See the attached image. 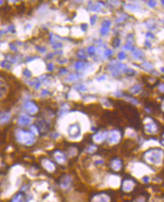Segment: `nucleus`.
<instances>
[{
  "label": "nucleus",
  "instance_id": "ddd939ff",
  "mask_svg": "<svg viewBox=\"0 0 164 202\" xmlns=\"http://www.w3.org/2000/svg\"><path fill=\"white\" fill-rule=\"evenodd\" d=\"M38 128L39 132H48L50 128V124L45 119V118H40L37 120V124H35Z\"/></svg>",
  "mask_w": 164,
  "mask_h": 202
},
{
  "label": "nucleus",
  "instance_id": "49530a36",
  "mask_svg": "<svg viewBox=\"0 0 164 202\" xmlns=\"http://www.w3.org/2000/svg\"><path fill=\"white\" fill-rule=\"evenodd\" d=\"M47 70H48V71H53V70H54V65H53V63H48V66H47Z\"/></svg>",
  "mask_w": 164,
  "mask_h": 202
},
{
  "label": "nucleus",
  "instance_id": "c85d7f7f",
  "mask_svg": "<svg viewBox=\"0 0 164 202\" xmlns=\"http://www.w3.org/2000/svg\"><path fill=\"white\" fill-rule=\"evenodd\" d=\"M96 47L93 46V45H90V46H89L87 48V54L90 55H91V56L92 55H94L95 54H96Z\"/></svg>",
  "mask_w": 164,
  "mask_h": 202
},
{
  "label": "nucleus",
  "instance_id": "13d9d810",
  "mask_svg": "<svg viewBox=\"0 0 164 202\" xmlns=\"http://www.w3.org/2000/svg\"><path fill=\"white\" fill-rule=\"evenodd\" d=\"M53 56H54V54L52 53V52H50V53H48V54H47L46 58L47 59H52V58L53 57Z\"/></svg>",
  "mask_w": 164,
  "mask_h": 202
},
{
  "label": "nucleus",
  "instance_id": "680f3d73",
  "mask_svg": "<svg viewBox=\"0 0 164 202\" xmlns=\"http://www.w3.org/2000/svg\"><path fill=\"white\" fill-rule=\"evenodd\" d=\"M161 73H163V67H161Z\"/></svg>",
  "mask_w": 164,
  "mask_h": 202
},
{
  "label": "nucleus",
  "instance_id": "8fccbe9b",
  "mask_svg": "<svg viewBox=\"0 0 164 202\" xmlns=\"http://www.w3.org/2000/svg\"><path fill=\"white\" fill-rule=\"evenodd\" d=\"M9 47H10V48H11V50H12V52H16L17 51V46L14 45V44H13V43H10L9 44Z\"/></svg>",
  "mask_w": 164,
  "mask_h": 202
},
{
  "label": "nucleus",
  "instance_id": "aec40b11",
  "mask_svg": "<svg viewBox=\"0 0 164 202\" xmlns=\"http://www.w3.org/2000/svg\"><path fill=\"white\" fill-rule=\"evenodd\" d=\"M81 74H78V73H71L66 76V78H65V81H78L79 78H81Z\"/></svg>",
  "mask_w": 164,
  "mask_h": 202
},
{
  "label": "nucleus",
  "instance_id": "c756f323",
  "mask_svg": "<svg viewBox=\"0 0 164 202\" xmlns=\"http://www.w3.org/2000/svg\"><path fill=\"white\" fill-rule=\"evenodd\" d=\"M96 149H97V147H96L95 145L91 144L90 145V146L87 148V152L88 153H90V154H93V153H94L95 152H96Z\"/></svg>",
  "mask_w": 164,
  "mask_h": 202
},
{
  "label": "nucleus",
  "instance_id": "6e6d98bb",
  "mask_svg": "<svg viewBox=\"0 0 164 202\" xmlns=\"http://www.w3.org/2000/svg\"><path fill=\"white\" fill-rule=\"evenodd\" d=\"M144 45H145L146 47L151 48V47L152 46V44H151V42L150 41L149 39H146L145 41H144Z\"/></svg>",
  "mask_w": 164,
  "mask_h": 202
},
{
  "label": "nucleus",
  "instance_id": "20e7f679",
  "mask_svg": "<svg viewBox=\"0 0 164 202\" xmlns=\"http://www.w3.org/2000/svg\"><path fill=\"white\" fill-rule=\"evenodd\" d=\"M121 131L117 129L111 130V131L107 132V137L106 140L109 142L110 144H116L120 142L121 139Z\"/></svg>",
  "mask_w": 164,
  "mask_h": 202
},
{
  "label": "nucleus",
  "instance_id": "bb28decb",
  "mask_svg": "<svg viewBox=\"0 0 164 202\" xmlns=\"http://www.w3.org/2000/svg\"><path fill=\"white\" fill-rule=\"evenodd\" d=\"M77 57H78L79 59H81V60H87L86 53H85V51H83V50L78 51V52H77Z\"/></svg>",
  "mask_w": 164,
  "mask_h": 202
},
{
  "label": "nucleus",
  "instance_id": "f8f14e48",
  "mask_svg": "<svg viewBox=\"0 0 164 202\" xmlns=\"http://www.w3.org/2000/svg\"><path fill=\"white\" fill-rule=\"evenodd\" d=\"M42 165L49 173H53L56 171V165H55L54 163L51 160L46 158L42 160Z\"/></svg>",
  "mask_w": 164,
  "mask_h": 202
},
{
  "label": "nucleus",
  "instance_id": "bf43d9fd",
  "mask_svg": "<svg viewBox=\"0 0 164 202\" xmlns=\"http://www.w3.org/2000/svg\"><path fill=\"white\" fill-rule=\"evenodd\" d=\"M106 79L105 76H101L98 77L97 78H96V80H97L98 81H105V80Z\"/></svg>",
  "mask_w": 164,
  "mask_h": 202
},
{
  "label": "nucleus",
  "instance_id": "a211bd4d",
  "mask_svg": "<svg viewBox=\"0 0 164 202\" xmlns=\"http://www.w3.org/2000/svg\"><path fill=\"white\" fill-rule=\"evenodd\" d=\"M142 91V85L141 84H136L131 87L129 89V92L130 95H136L140 94Z\"/></svg>",
  "mask_w": 164,
  "mask_h": 202
},
{
  "label": "nucleus",
  "instance_id": "0eeeda50",
  "mask_svg": "<svg viewBox=\"0 0 164 202\" xmlns=\"http://www.w3.org/2000/svg\"><path fill=\"white\" fill-rule=\"evenodd\" d=\"M135 187H136V182H135L134 179L126 178V179H124L123 180L122 185H121L123 192H126V193H129V192H133Z\"/></svg>",
  "mask_w": 164,
  "mask_h": 202
},
{
  "label": "nucleus",
  "instance_id": "6e6552de",
  "mask_svg": "<svg viewBox=\"0 0 164 202\" xmlns=\"http://www.w3.org/2000/svg\"><path fill=\"white\" fill-rule=\"evenodd\" d=\"M144 130H145L147 134H157L159 131V127H158V124L155 122V121L151 118V121H149L148 122L145 123L144 125Z\"/></svg>",
  "mask_w": 164,
  "mask_h": 202
},
{
  "label": "nucleus",
  "instance_id": "a878e982",
  "mask_svg": "<svg viewBox=\"0 0 164 202\" xmlns=\"http://www.w3.org/2000/svg\"><path fill=\"white\" fill-rule=\"evenodd\" d=\"M75 89L81 91H87V87L83 83H78V84H76L75 85Z\"/></svg>",
  "mask_w": 164,
  "mask_h": 202
},
{
  "label": "nucleus",
  "instance_id": "5701e85b",
  "mask_svg": "<svg viewBox=\"0 0 164 202\" xmlns=\"http://www.w3.org/2000/svg\"><path fill=\"white\" fill-rule=\"evenodd\" d=\"M85 66H86V64H85L83 61H81V60L75 62V64H74V68L76 70H78V71L84 70Z\"/></svg>",
  "mask_w": 164,
  "mask_h": 202
},
{
  "label": "nucleus",
  "instance_id": "72a5a7b5",
  "mask_svg": "<svg viewBox=\"0 0 164 202\" xmlns=\"http://www.w3.org/2000/svg\"><path fill=\"white\" fill-rule=\"evenodd\" d=\"M126 40H127V42H126V44L132 45V43H133V41H134V36H133V35L132 34V33H129V34H128L127 39H126Z\"/></svg>",
  "mask_w": 164,
  "mask_h": 202
},
{
  "label": "nucleus",
  "instance_id": "9d476101",
  "mask_svg": "<svg viewBox=\"0 0 164 202\" xmlns=\"http://www.w3.org/2000/svg\"><path fill=\"white\" fill-rule=\"evenodd\" d=\"M33 122V118L27 114H22L17 118V123L20 127H25L30 125Z\"/></svg>",
  "mask_w": 164,
  "mask_h": 202
},
{
  "label": "nucleus",
  "instance_id": "3c124183",
  "mask_svg": "<svg viewBox=\"0 0 164 202\" xmlns=\"http://www.w3.org/2000/svg\"><path fill=\"white\" fill-rule=\"evenodd\" d=\"M57 62H58L60 64H64L65 63H66L67 62V59H66V58H58V59H57Z\"/></svg>",
  "mask_w": 164,
  "mask_h": 202
},
{
  "label": "nucleus",
  "instance_id": "2f4dec72",
  "mask_svg": "<svg viewBox=\"0 0 164 202\" xmlns=\"http://www.w3.org/2000/svg\"><path fill=\"white\" fill-rule=\"evenodd\" d=\"M121 45V39L118 37H115L112 41V45L114 48H118Z\"/></svg>",
  "mask_w": 164,
  "mask_h": 202
},
{
  "label": "nucleus",
  "instance_id": "4d7b16f0",
  "mask_svg": "<svg viewBox=\"0 0 164 202\" xmlns=\"http://www.w3.org/2000/svg\"><path fill=\"white\" fill-rule=\"evenodd\" d=\"M41 94H42V96H46V95L49 94V91L48 89H43L42 91Z\"/></svg>",
  "mask_w": 164,
  "mask_h": 202
},
{
  "label": "nucleus",
  "instance_id": "a18cd8bd",
  "mask_svg": "<svg viewBox=\"0 0 164 202\" xmlns=\"http://www.w3.org/2000/svg\"><path fill=\"white\" fill-rule=\"evenodd\" d=\"M80 27H81V30H82V31L85 32V31H87V30L88 26L86 23H81V26H80Z\"/></svg>",
  "mask_w": 164,
  "mask_h": 202
},
{
  "label": "nucleus",
  "instance_id": "9b49d317",
  "mask_svg": "<svg viewBox=\"0 0 164 202\" xmlns=\"http://www.w3.org/2000/svg\"><path fill=\"white\" fill-rule=\"evenodd\" d=\"M53 155L55 159V161H56V162L57 163V164L63 165V164H65L66 162L67 161L66 156V155H65L62 151L59 150V149H56V150L54 151Z\"/></svg>",
  "mask_w": 164,
  "mask_h": 202
},
{
  "label": "nucleus",
  "instance_id": "603ef678",
  "mask_svg": "<svg viewBox=\"0 0 164 202\" xmlns=\"http://www.w3.org/2000/svg\"><path fill=\"white\" fill-rule=\"evenodd\" d=\"M126 15H124V16H121L119 17V18H118L116 20V23H121V22H123L124 20H125V18H126Z\"/></svg>",
  "mask_w": 164,
  "mask_h": 202
},
{
  "label": "nucleus",
  "instance_id": "37998d69",
  "mask_svg": "<svg viewBox=\"0 0 164 202\" xmlns=\"http://www.w3.org/2000/svg\"><path fill=\"white\" fill-rule=\"evenodd\" d=\"M36 49L38 50V52H41V53H45L46 52V48L45 46H40V45H37Z\"/></svg>",
  "mask_w": 164,
  "mask_h": 202
},
{
  "label": "nucleus",
  "instance_id": "5fc2aeb1",
  "mask_svg": "<svg viewBox=\"0 0 164 202\" xmlns=\"http://www.w3.org/2000/svg\"><path fill=\"white\" fill-rule=\"evenodd\" d=\"M134 202H145V198L144 197H142V196H140L138 198H136Z\"/></svg>",
  "mask_w": 164,
  "mask_h": 202
},
{
  "label": "nucleus",
  "instance_id": "e433bc0d",
  "mask_svg": "<svg viewBox=\"0 0 164 202\" xmlns=\"http://www.w3.org/2000/svg\"><path fill=\"white\" fill-rule=\"evenodd\" d=\"M111 24V21L109 20H105L102 23V27H108V28H109Z\"/></svg>",
  "mask_w": 164,
  "mask_h": 202
},
{
  "label": "nucleus",
  "instance_id": "09e8293b",
  "mask_svg": "<svg viewBox=\"0 0 164 202\" xmlns=\"http://www.w3.org/2000/svg\"><path fill=\"white\" fill-rule=\"evenodd\" d=\"M67 73H68V70H67L66 68H65V67L60 68V70H59V73H60V75H65Z\"/></svg>",
  "mask_w": 164,
  "mask_h": 202
},
{
  "label": "nucleus",
  "instance_id": "ea45409f",
  "mask_svg": "<svg viewBox=\"0 0 164 202\" xmlns=\"http://www.w3.org/2000/svg\"><path fill=\"white\" fill-rule=\"evenodd\" d=\"M145 36L147 39H155V36H154V33H151V32H147V33H146Z\"/></svg>",
  "mask_w": 164,
  "mask_h": 202
},
{
  "label": "nucleus",
  "instance_id": "052dcab7",
  "mask_svg": "<svg viewBox=\"0 0 164 202\" xmlns=\"http://www.w3.org/2000/svg\"><path fill=\"white\" fill-rule=\"evenodd\" d=\"M142 181L144 182H145V183H147V182H148V181H149V177H147V176H145V177H142Z\"/></svg>",
  "mask_w": 164,
  "mask_h": 202
},
{
  "label": "nucleus",
  "instance_id": "dca6fc26",
  "mask_svg": "<svg viewBox=\"0 0 164 202\" xmlns=\"http://www.w3.org/2000/svg\"><path fill=\"white\" fill-rule=\"evenodd\" d=\"M12 118L11 113L9 111L0 112V124H5L9 123Z\"/></svg>",
  "mask_w": 164,
  "mask_h": 202
},
{
  "label": "nucleus",
  "instance_id": "423d86ee",
  "mask_svg": "<svg viewBox=\"0 0 164 202\" xmlns=\"http://www.w3.org/2000/svg\"><path fill=\"white\" fill-rule=\"evenodd\" d=\"M23 110L29 115H35L38 112V106L34 101L26 100L23 103Z\"/></svg>",
  "mask_w": 164,
  "mask_h": 202
},
{
  "label": "nucleus",
  "instance_id": "58836bf2",
  "mask_svg": "<svg viewBox=\"0 0 164 202\" xmlns=\"http://www.w3.org/2000/svg\"><path fill=\"white\" fill-rule=\"evenodd\" d=\"M134 48L135 46H133V45H129V44H126L123 46V49L126 50V51H132Z\"/></svg>",
  "mask_w": 164,
  "mask_h": 202
},
{
  "label": "nucleus",
  "instance_id": "4be33fe9",
  "mask_svg": "<svg viewBox=\"0 0 164 202\" xmlns=\"http://www.w3.org/2000/svg\"><path fill=\"white\" fill-rule=\"evenodd\" d=\"M145 24H146V27H147L148 29H150V30H154L157 29V23L154 22V21H153L152 19H151V20H147V21L145 22Z\"/></svg>",
  "mask_w": 164,
  "mask_h": 202
},
{
  "label": "nucleus",
  "instance_id": "c03bdc74",
  "mask_svg": "<svg viewBox=\"0 0 164 202\" xmlns=\"http://www.w3.org/2000/svg\"><path fill=\"white\" fill-rule=\"evenodd\" d=\"M7 31L9 32V33H15V27L12 24L10 25V26H9V27L7 28Z\"/></svg>",
  "mask_w": 164,
  "mask_h": 202
},
{
  "label": "nucleus",
  "instance_id": "6ab92c4d",
  "mask_svg": "<svg viewBox=\"0 0 164 202\" xmlns=\"http://www.w3.org/2000/svg\"><path fill=\"white\" fill-rule=\"evenodd\" d=\"M131 54H132V56L134 59H142L144 56V53L142 52V50H140L139 48H134L132 51H131Z\"/></svg>",
  "mask_w": 164,
  "mask_h": 202
},
{
  "label": "nucleus",
  "instance_id": "7ed1b4c3",
  "mask_svg": "<svg viewBox=\"0 0 164 202\" xmlns=\"http://www.w3.org/2000/svg\"><path fill=\"white\" fill-rule=\"evenodd\" d=\"M107 68H108V71L111 73L112 76L117 77L122 73H125V71L128 68V66L124 63H121L120 62L113 60L111 63L108 65Z\"/></svg>",
  "mask_w": 164,
  "mask_h": 202
},
{
  "label": "nucleus",
  "instance_id": "412c9836",
  "mask_svg": "<svg viewBox=\"0 0 164 202\" xmlns=\"http://www.w3.org/2000/svg\"><path fill=\"white\" fill-rule=\"evenodd\" d=\"M124 97H126V100L129 101V103H132V104L134 105V106H137V105H139V102L136 98L133 97H131L130 95H129V94H124Z\"/></svg>",
  "mask_w": 164,
  "mask_h": 202
},
{
  "label": "nucleus",
  "instance_id": "c9c22d12",
  "mask_svg": "<svg viewBox=\"0 0 164 202\" xmlns=\"http://www.w3.org/2000/svg\"><path fill=\"white\" fill-rule=\"evenodd\" d=\"M118 58L119 60H125L126 58V54L124 52H121L118 53Z\"/></svg>",
  "mask_w": 164,
  "mask_h": 202
},
{
  "label": "nucleus",
  "instance_id": "1a4fd4ad",
  "mask_svg": "<svg viewBox=\"0 0 164 202\" xmlns=\"http://www.w3.org/2000/svg\"><path fill=\"white\" fill-rule=\"evenodd\" d=\"M90 202H110V196L105 192L96 193L91 198Z\"/></svg>",
  "mask_w": 164,
  "mask_h": 202
},
{
  "label": "nucleus",
  "instance_id": "39448f33",
  "mask_svg": "<svg viewBox=\"0 0 164 202\" xmlns=\"http://www.w3.org/2000/svg\"><path fill=\"white\" fill-rule=\"evenodd\" d=\"M68 136L72 139H77L79 137H81V126L78 123H75L69 125L68 129H67Z\"/></svg>",
  "mask_w": 164,
  "mask_h": 202
},
{
  "label": "nucleus",
  "instance_id": "f704fd0d",
  "mask_svg": "<svg viewBox=\"0 0 164 202\" xmlns=\"http://www.w3.org/2000/svg\"><path fill=\"white\" fill-rule=\"evenodd\" d=\"M110 31V28H108V27H101L100 30V33H101V35L105 36L106 35L108 32Z\"/></svg>",
  "mask_w": 164,
  "mask_h": 202
},
{
  "label": "nucleus",
  "instance_id": "a19ab883",
  "mask_svg": "<svg viewBox=\"0 0 164 202\" xmlns=\"http://www.w3.org/2000/svg\"><path fill=\"white\" fill-rule=\"evenodd\" d=\"M98 19V16L97 15H93V16L90 17V23H91L92 25H94L95 23H96V20H97Z\"/></svg>",
  "mask_w": 164,
  "mask_h": 202
},
{
  "label": "nucleus",
  "instance_id": "4468645a",
  "mask_svg": "<svg viewBox=\"0 0 164 202\" xmlns=\"http://www.w3.org/2000/svg\"><path fill=\"white\" fill-rule=\"evenodd\" d=\"M110 167L114 172H118L121 171L123 167V162L121 159L114 158L110 162Z\"/></svg>",
  "mask_w": 164,
  "mask_h": 202
},
{
  "label": "nucleus",
  "instance_id": "7c9ffc66",
  "mask_svg": "<svg viewBox=\"0 0 164 202\" xmlns=\"http://www.w3.org/2000/svg\"><path fill=\"white\" fill-rule=\"evenodd\" d=\"M30 132L33 135H38L39 134V131H38V128L35 124H33V125L30 126Z\"/></svg>",
  "mask_w": 164,
  "mask_h": 202
},
{
  "label": "nucleus",
  "instance_id": "cd10ccee",
  "mask_svg": "<svg viewBox=\"0 0 164 202\" xmlns=\"http://www.w3.org/2000/svg\"><path fill=\"white\" fill-rule=\"evenodd\" d=\"M125 7L126 9H129V10H137L140 8L138 4H126Z\"/></svg>",
  "mask_w": 164,
  "mask_h": 202
},
{
  "label": "nucleus",
  "instance_id": "79ce46f5",
  "mask_svg": "<svg viewBox=\"0 0 164 202\" xmlns=\"http://www.w3.org/2000/svg\"><path fill=\"white\" fill-rule=\"evenodd\" d=\"M114 95L118 98L122 97H124V93L120 90H118V91H115V93H114Z\"/></svg>",
  "mask_w": 164,
  "mask_h": 202
},
{
  "label": "nucleus",
  "instance_id": "b1692460",
  "mask_svg": "<svg viewBox=\"0 0 164 202\" xmlns=\"http://www.w3.org/2000/svg\"><path fill=\"white\" fill-rule=\"evenodd\" d=\"M142 66L146 71H151V70H153V68H154L152 63H151L148 61H146V60L142 63Z\"/></svg>",
  "mask_w": 164,
  "mask_h": 202
},
{
  "label": "nucleus",
  "instance_id": "393cba45",
  "mask_svg": "<svg viewBox=\"0 0 164 202\" xmlns=\"http://www.w3.org/2000/svg\"><path fill=\"white\" fill-rule=\"evenodd\" d=\"M23 199V195L22 193H18L12 198L11 202H22Z\"/></svg>",
  "mask_w": 164,
  "mask_h": 202
},
{
  "label": "nucleus",
  "instance_id": "2eb2a0df",
  "mask_svg": "<svg viewBox=\"0 0 164 202\" xmlns=\"http://www.w3.org/2000/svg\"><path fill=\"white\" fill-rule=\"evenodd\" d=\"M107 132L108 131H100L96 133L92 137V140L94 141L96 143H101L103 141H105L107 137Z\"/></svg>",
  "mask_w": 164,
  "mask_h": 202
},
{
  "label": "nucleus",
  "instance_id": "f03ea898",
  "mask_svg": "<svg viewBox=\"0 0 164 202\" xmlns=\"http://www.w3.org/2000/svg\"><path fill=\"white\" fill-rule=\"evenodd\" d=\"M14 135L16 140L19 143L24 146H32L35 142V135H33L30 131H26V130L17 129L15 131Z\"/></svg>",
  "mask_w": 164,
  "mask_h": 202
},
{
  "label": "nucleus",
  "instance_id": "4c0bfd02",
  "mask_svg": "<svg viewBox=\"0 0 164 202\" xmlns=\"http://www.w3.org/2000/svg\"><path fill=\"white\" fill-rule=\"evenodd\" d=\"M23 75L27 78H30L32 76V73L30 70H29L28 69H25V70L23 71Z\"/></svg>",
  "mask_w": 164,
  "mask_h": 202
},
{
  "label": "nucleus",
  "instance_id": "f257e3e1",
  "mask_svg": "<svg viewBox=\"0 0 164 202\" xmlns=\"http://www.w3.org/2000/svg\"><path fill=\"white\" fill-rule=\"evenodd\" d=\"M143 156L148 164L159 166L163 161V150L160 148H152L146 151Z\"/></svg>",
  "mask_w": 164,
  "mask_h": 202
},
{
  "label": "nucleus",
  "instance_id": "f3484780",
  "mask_svg": "<svg viewBox=\"0 0 164 202\" xmlns=\"http://www.w3.org/2000/svg\"><path fill=\"white\" fill-rule=\"evenodd\" d=\"M72 183V178L70 177V176L65 175L61 179V182L60 183V186H61L62 189H68Z\"/></svg>",
  "mask_w": 164,
  "mask_h": 202
},
{
  "label": "nucleus",
  "instance_id": "864d4df0",
  "mask_svg": "<svg viewBox=\"0 0 164 202\" xmlns=\"http://www.w3.org/2000/svg\"><path fill=\"white\" fill-rule=\"evenodd\" d=\"M63 47V44L60 43V42H56V44H54L53 46V48L54 49H58V48H60Z\"/></svg>",
  "mask_w": 164,
  "mask_h": 202
},
{
  "label": "nucleus",
  "instance_id": "de8ad7c7",
  "mask_svg": "<svg viewBox=\"0 0 164 202\" xmlns=\"http://www.w3.org/2000/svg\"><path fill=\"white\" fill-rule=\"evenodd\" d=\"M147 5L151 8H154L157 5V2L155 1H148L147 2Z\"/></svg>",
  "mask_w": 164,
  "mask_h": 202
},
{
  "label": "nucleus",
  "instance_id": "473e14b6",
  "mask_svg": "<svg viewBox=\"0 0 164 202\" xmlns=\"http://www.w3.org/2000/svg\"><path fill=\"white\" fill-rule=\"evenodd\" d=\"M111 54H112V50L110 49V48H107V49L105 50L104 52H103V56H104V57H109Z\"/></svg>",
  "mask_w": 164,
  "mask_h": 202
}]
</instances>
